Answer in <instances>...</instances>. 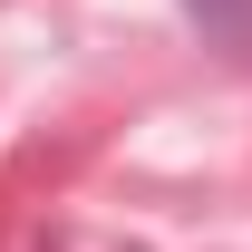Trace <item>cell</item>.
Segmentation results:
<instances>
[{
  "label": "cell",
  "instance_id": "1",
  "mask_svg": "<svg viewBox=\"0 0 252 252\" xmlns=\"http://www.w3.org/2000/svg\"><path fill=\"white\" fill-rule=\"evenodd\" d=\"M194 20H214L233 49H252V0H194Z\"/></svg>",
  "mask_w": 252,
  "mask_h": 252
}]
</instances>
